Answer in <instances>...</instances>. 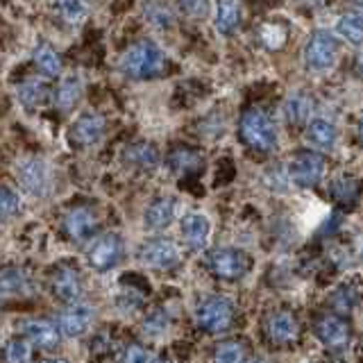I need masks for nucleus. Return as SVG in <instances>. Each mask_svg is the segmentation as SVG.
Wrapping results in <instances>:
<instances>
[{
    "label": "nucleus",
    "instance_id": "obj_12",
    "mask_svg": "<svg viewBox=\"0 0 363 363\" xmlns=\"http://www.w3.org/2000/svg\"><path fill=\"white\" fill-rule=\"evenodd\" d=\"M313 329H315V336L320 338V343H325L332 350H343L352 338L350 325L336 313L334 315H320L315 320Z\"/></svg>",
    "mask_w": 363,
    "mask_h": 363
},
{
    "label": "nucleus",
    "instance_id": "obj_30",
    "mask_svg": "<svg viewBox=\"0 0 363 363\" xmlns=\"http://www.w3.org/2000/svg\"><path fill=\"white\" fill-rule=\"evenodd\" d=\"M332 198L338 202V204H343V207H352L357 200H359V196H361V182L359 179H354V177H347V175H343V177H336L334 182H332Z\"/></svg>",
    "mask_w": 363,
    "mask_h": 363
},
{
    "label": "nucleus",
    "instance_id": "obj_8",
    "mask_svg": "<svg viewBox=\"0 0 363 363\" xmlns=\"http://www.w3.org/2000/svg\"><path fill=\"white\" fill-rule=\"evenodd\" d=\"M86 259L94 270L107 272L123 259V238L118 234H105L89 247Z\"/></svg>",
    "mask_w": 363,
    "mask_h": 363
},
{
    "label": "nucleus",
    "instance_id": "obj_10",
    "mask_svg": "<svg viewBox=\"0 0 363 363\" xmlns=\"http://www.w3.org/2000/svg\"><path fill=\"white\" fill-rule=\"evenodd\" d=\"M139 257L145 266L157 270H170L179 264V250L170 238H152V241H147L141 247Z\"/></svg>",
    "mask_w": 363,
    "mask_h": 363
},
{
    "label": "nucleus",
    "instance_id": "obj_28",
    "mask_svg": "<svg viewBox=\"0 0 363 363\" xmlns=\"http://www.w3.org/2000/svg\"><path fill=\"white\" fill-rule=\"evenodd\" d=\"M336 32L345 41L361 45L363 43V11H345L336 21Z\"/></svg>",
    "mask_w": 363,
    "mask_h": 363
},
{
    "label": "nucleus",
    "instance_id": "obj_13",
    "mask_svg": "<svg viewBox=\"0 0 363 363\" xmlns=\"http://www.w3.org/2000/svg\"><path fill=\"white\" fill-rule=\"evenodd\" d=\"M50 286L57 300H62L66 304H79L82 300V279L73 270V268H60L52 272V279H50Z\"/></svg>",
    "mask_w": 363,
    "mask_h": 363
},
{
    "label": "nucleus",
    "instance_id": "obj_18",
    "mask_svg": "<svg viewBox=\"0 0 363 363\" xmlns=\"http://www.w3.org/2000/svg\"><path fill=\"white\" fill-rule=\"evenodd\" d=\"M21 332L30 343H34L37 347L50 350L60 343V327L48 323V320H26L21 325Z\"/></svg>",
    "mask_w": 363,
    "mask_h": 363
},
{
    "label": "nucleus",
    "instance_id": "obj_3",
    "mask_svg": "<svg viewBox=\"0 0 363 363\" xmlns=\"http://www.w3.org/2000/svg\"><path fill=\"white\" fill-rule=\"evenodd\" d=\"M207 266L218 279L236 281L243 279L252 268V257L236 247H218L207 255Z\"/></svg>",
    "mask_w": 363,
    "mask_h": 363
},
{
    "label": "nucleus",
    "instance_id": "obj_27",
    "mask_svg": "<svg viewBox=\"0 0 363 363\" xmlns=\"http://www.w3.org/2000/svg\"><path fill=\"white\" fill-rule=\"evenodd\" d=\"M306 139L320 150H329L336 143V128L327 118H313L306 128Z\"/></svg>",
    "mask_w": 363,
    "mask_h": 363
},
{
    "label": "nucleus",
    "instance_id": "obj_36",
    "mask_svg": "<svg viewBox=\"0 0 363 363\" xmlns=\"http://www.w3.org/2000/svg\"><path fill=\"white\" fill-rule=\"evenodd\" d=\"M261 41H264L266 48H281L284 43H286V30L277 23H266L264 28H261Z\"/></svg>",
    "mask_w": 363,
    "mask_h": 363
},
{
    "label": "nucleus",
    "instance_id": "obj_33",
    "mask_svg": "<svg viewBox=\"0 0 363 363\" xmlns=\"http://www.w3.org/2000/svg\"><path fill=\"white\" fill-rule=\"evenodd\" d=\"M245 345L238 340H225L213 350V363H243Z\"/></svg>",
    "mask_w": 363,
    "mask_h": 363
},
{
    "label": "nucleus",
    "instance_id": "obj_4",
    "mask_svg": "<svg viewBox=\"0 0 363 363\" xmlns=\"http://www.w3.org/2000/svg\"><path fill=\"white\" fill-rule=\"evenodd\" d=\"M196 320L207 334H223L234 323V304L225 295H211L198 304Z\"/></svg>",
    "mask_w": 363,
    "mask_h": 363
},
{
    "label": "nucleus",
    "instance_id": "obj_23",
    "mask_svg": "<svg viewBox=\"0 0 363 363\" xmlns=\"http://www.w3.org/2000/svg\"><path fill=\"white\" fill-rule=\"evenodd\" d=\"M359 300H361V291L357 284H343V286H338L332 293L329 304H332L336 315H350L354 311V306H359Z\"/></svg>",
    "mask_w": 363,
    "mask_h": 363
},
{
    "label": "nucleus",
    "instance_id": "obj_41",
    "mask_svg": "<svg viewBox=\"0 0 363 363\" xmlns=\"http://www.w3.org/2000/svg\"><path fill=\"white\" fill-rule=\"evenodd\" d=\"M39 363H68L66 359H43V361H39Z\"/></svg>",
    "mask_w": 363,
    "mask_h": 363
},
{
    "label": "nucleus",
    "instance_id": "obj_7",
    "mask_svg": "<svg viewBox=\"0 0 363 363\" xmlns=\"http://www.w3.org/2000/svg\"><path fill=\"white\" fill-rule=\"evenodd\" d=\"M16 177L21 182V186L26 189L30 196L41 198L50 191V168L39 157L23 159L16 168Z\"/></svg>",
    "mask_w": 363,
    "mask_h": 363
},
{
    "label": "nucleus",
    "instance_id": "obj_15",
    "mask_svg": "<svg viewBox=\"0 0 363 363\" xmlns=\"http://www.w3.org/2000/svg\"><path fill=\"white\" fill-rule=\"evenodd\" d=\"M211 223L207 216L202 213H186L182 218V238L191 250H202L209 241Z\"/></svg>",
    "mask_w": 363,
    "mask_h": 363
},
{
    "label": "nucleus",
    "instance_id": "obj_35",
    "mask_svg": "<svg viewBox=\"0 0 363 363\" xmlns=\"http://www.w3.org/2000/svg\"><path fill=\"white\" fill-rule=\"evenodd\" d=\"M21 209V198L16 191H11L9 186H0V220L14 218Z\"/></svg>",
    "mask_w": 363,
    "mask_h": 363
},
{
    "label": "nucleus",
    "instance_id": "obj_6",
    "mask_svg": "<svg viewBox=\"0 0 363 363\" xmlns=\"http://www.w3.org/2000/svg\"><path fill=\"white\" fill-rule=\"evenodd\" d=\"M325 168H327V164L320 152L304 150L300 155H295V159L291 162L289 177L293 184H298L300 189H311L323 179Z\"/></svg>",
    "mask_w": 363,
    "mask_h": 363
},
{
    "label": "nucleus",
    "instance_id": "obj_32",
    "mask_svg": "<svg viewBox=\"0 0 363 363\" xmlns=\"http://www.w3.org/2000/svg\"><path fill=\"white\" fill-rule=\"evenodd\" d=\"M57 11L66 23L77 26L89 14V3L86 0H57Z\"/></svg>",
    "mask_w": 363,
    "mask_h": 363
},
{
    "label": "nucleus",
    "instance_id": "obj_20",
    "mask_svg": "<svg viewBox=\"0 0 363 363\" xmlns=\"http://www.w3.org/2000/svg\"><path fill=\"white\" fill-rule=\"evenodd\" d=\"M82 91H84L82 77L75 75V73L66 75L60 82V86H57V91H55V105H57V109L71 111L77 105V100L82 98Z\"/></svg>",
    "mask_w": 363,
    "mask_h": 363
},
{
    "label": "nucleus",
    "instance_id": "obj_16",
    "mask_svg": "<svg viewBox=\"0 0 363 363\" xmlns=\"http://www.w3.org/2000/svg\"><path fill=\"white\" fill-rule=\"evenodd\" d=\"M175 211H177L175 198H157L155 202H150V207H147L143 213L145 230H150V232L166 230V227L173 223Z\"/></svg>",
    "mask_w": 363,
    "mask_h": 363
},
{
    "label": "nucleus",
    "instance_id": "obj_22",
    "mask_svg": "<svg viewBox=\"0 0 363 363\" xmlns=\"http://www.w3.org/2000/svg\"><path fill=\"white\" fill-rule=\"evenodd\" d=\"M168 168L173 170L175 175L198 173L202 168V157L200 152L191 150V147H175V150L168 155Z\"/></svg>",
    "mask_w": 363,
    "mask_h": 363
},
{
    "label": "nucleus",
    "instance_id": "obj_9",
    "mask_svg": "<svg viewBox=\"0 0 363 363\" xmlns=\"http://www.w3.org/2000/svg\"><path fill=\"white\" fill-rule=\"evenodd\" d=\"M264 332L272 345H293L300 338V325L291 311L279 309L268 313L264 323Z\"/></svg>",
    "mask_w": 363,
    "mask_h": 363
},
{
    "label": "nucleus",
    "instance_id": "obj_21",
    "mask_svg": "<svg viewBox=\"0 0 363 363\" xmlns=\"http://www.w3.org/2000/svg\"><path fill=\"white\" fill-rule=\"evenodd\" d=\"M123 157H125V162H128L130 166L139 168V170H152L159 164V150L152 143H145V141L128 145V147H125Z\"/></svg>",
    "mask_w": 363,
    "mask_h": 363
},
{
    "label": "nucleus",
    "instance_id": "obj_2",
    "mask_svg": "<svg viewBox=\"0 0 363 363\" xmlns=\"http://www.w3.org/2000/svg\"><path fill=\"white\" fill-rule=\"evenodd\" d=\"M241 141L257 152H272L277 147V128L264 109L250 107L238 123Z\"/></svg>",
    "mask_w": 363,
    "mask_h": 363
},
{
    "label": "nucleus",
    "instance_id": "obj_37",
    "mask_svg": "<svg viewBox=\"0 0 363 363\" xmlns=\"http://www.w3.org/2000/svg\"><path fill=\"white\" fill-rule=\"evenodd\" d=\"M150 361H152V354L139 343L128 345L121 354V363H150Z\"/></svg>",
    "mask_w": 363,
    "mask_h": 363
},
{
    "label": "nucleus",
    "instance_id": "obj_17",
    "mask_svg": "<svg viewBox=\"0 0 363 363\" xmlns=\"http://www.w3.org/2000/svg\"><path fill=\"white\" fill-rule=\"evenodd\" d=\"M94 320V311L84 304H71L66 311L60 313V332L66 336H82L86 329L91 327Z\"/></svg>",
    "mask_w": 363,
    "mask_h": 363
},
{
    "label": "nucleus",
    "instance_id": "obj_19",
    "mask_svg": "<svg viewBox=\"0 0 363 363\" xmlns=\"http://www.w3.org/2000/svg\"><path fill=\"white\" fill-rule=\"evenodd\" d=\"M243 9L238 0H216V30L230 37L241 26Z\"/></svg>",
    "mask_w": 363,
    "mask_h": 363
},
{
    "label": "nucleus",
    "instance_id": "obj_24",
    "mask_svg": "<svg viewBox=\"0 0 363 363\" xmlns=\"http://www.w3.org/2000/svg\"><path fill=\"white\" fill-rule=\"evenodd\" d=\"M32 289L28 270L23 268H5L0 270V293L3 295H21Z\"/></svg>",
    "mask_w": 363,
    "mask_h": 363
},
{
    "label": "nucleus",
    "instance_id": "obj_39",
    "mask_svg": "<svg viewBox=\"0 0 363 363\" xmlns=\"http://www.w3.org/2000/svg\"><path fill=\"white\" fill-rule=\"evenodd\" d=\"M166 327H168V318L162 313V311H155L152 315H147V320L143 323V329H145V334H164L166 332Z\"/></svg>",
    "mask_w": 363,
    "mask_h": 363
},
{
    "label": "nucleus",
    "instance_id": "obj_25",
    "mask_svg": "<svg viewBox=\"0 0 363 363\" xmlns=\"http://www.w3.org/2000/svg\"><path fill=\"white\" fill-rule=\"evenodd\" d=\"M18 96V102L23 107L28 109H37L39 105H43L45 100H48L50 96V89L45 82H41V79H28V82H23L16 91Z\"/></svg>",
    "mask_w": 363,
    "mask_h": 363
},
{
    "label": "nucleus",
    "instance_id": "obj_5",
    "mask_svg": "<svg viewBox=\"0 0 363 363\" xmlns=\"http://www.w3.org/2000/svg\"><path fill=\"white\" fill-rule=\"evenodd\" d=\"M338 60V41L332 32L318 30L311 34L309 43L304 48V64L313 73L329 71Z\"/></svg>",
    "mask_w": 363,
    "mask_h": 363
},
{
    "label": "nucleus",
    "instance_id": "obj_42",
    "mask_svg": "<svg viewBox=\"0 0 363 363\" xmlns=\"http://www.w3.org/2000/svg\"><path fill=\"white\" fill-rule=\"evenodd\" d=\"M359 139H361V143H363V118H361V123H359Z\"/></svg>",
    "mask_w": 363,
    "mask_h": 363
},
{
    "label": "nucleus",
    "instance_id": "obj_26",
    "mask_svg": "<svg viewBox=\"0 0 363 363\" xmlns=\"http://www.w3.org/2000/svg\"><path fill=\"white\" fill-rule=\"evenodd\" d=\"M143 14L147 23L157 30H168V28H173V23H175V14L166 0H145Z\"/></svg>",
    "mask_w": 363,
    "mask_h": 363
},
{
    "label": "nucleus",
    "instance_id": "obj_1",
    "mask_svg": "<svg viewBox=\"0 0 363 363\" xmlns=\"http://www.w3.org/2000/svg\"><path fill=\"white\" fill-rule=\"evenodd\" d=\"M121 71L132 79H150L166 71V55L152 41L130 45L121 57Z\"/></svg>",
    "mask_w": 363,
    "mask_h": 363
},
{
    "label": "nucleus",
    "instance_id": "obj_14",
    "mask_svg": "<svg viewBox=\"0 0 363 363\" xmlns=\"http://www.w3.org/2000/svg\"><path fill=\"white\" fill-rule=\"evenodd\" d=\"M98 230V218L89 207H75L66 213L64 218V232L73 241H89Z\"/></svg>",
    "mask_w": 363,
    "mask_h": 363
},
{
    "label": "nucleus",
    "instance_id": "obj_44",
    "mask_svg": "<svg viewBox=\"0 0 363 363\" xmlns=\"http://www.w3.org/2000/svg\"><path fill=\"white\" fill-rule=\"evenodd\" d=\"M352 3H357V5H363V0H352Z\"/></svg>",
    "mask_w": 363,
    "mask_h": 363
},
{
    "label": "nucleus",
    "instance_id": "obj_43",
    "mask_svg": "<svg viewBox=\"0 0 363 363\" xmlns=\"http://www.w3.org/2000/svg\"><path fill=\"white\" fill-rule=\"evenodd\" d=\"M247 363H266L264 359H252V361H247Z\"/></svg>",
    "mask_w": 363,
    "mask_h": 363
},
{
    "label": "nucleus",
    "instance_id": "obj_40",
    "mask_svg": "<svg viewBox=\"0 0 363 363\" xmlns=\"http://www.w3.org/2000/svg\"><path fill=\"white\" fill-rule=\"evenodd\" d=\"M354 71L359 73V75H363V52L357 57V64H354Z\"/></svg>",
    "mask_w": 363,
    "mask_h": 363
},
{
    "label": "nucleus",
    "instance_id": "obj_11",
    "mask_svg": "<svg viewBox=\"0 0 363 363\" xmlns=\"http://www.w3.org/2000/svg\"><path fill=\"white\" fill-rule=\"evenodd\" d=\"M107 130V123L100 113H82L73 125H71V141L79 147H91L102 141Z\"/></svg>",
    "mask_w": 363,
    "mask_h": 363
},
{
    "label": "nucleus",
    "instance_id": "obj_45",
    "mask_svg": "<svg viewBox=\"0 0 363 363\" xmlns=\"http://www.w3.org/2000/svg\"><path fill=\"white\" fill-rule=\"evenodd\" d=\"M155 363H170V361H155Z\"/></svg>",
    "mask_w": 363,
    "mask_h": 363
},
{
    "label": "nucleus",
    "instance_id": "obj_38",
    "mask_svg": "<svg viewBox=\"0 0 363 363\" xmlns=\"http://www.w3.org/2000/svg\"><path fill=\"white\" fill-rule=\"evenodd\" d=\"M177 5L186 16H193V18L204 16V14H207V9H209L207 0H177Z\"/></svg>",
    "mask_w": 363,
    "mask_h": 363
},
{
    "label": "nucleus",
    "instance_id": "obj_34",
    "mask_svg": "<svg viewBox=\"0 0 363 363\" xmlns=\"http://www.w3.org/2000/svg\"><path fill=\"white\" fill-rule=\"evenodd\" d=\"M32 350L26 338H11L3 347V361L5 363H30Z\"/></svg>",
    "mask_w": 363,
    "mask_h": 363
},
{
    "label": "nucleus",
    "instance_id": "obj_29",
    "mask_svg": "<svg viewBox=\"0 0 363 363\" xmlns=\"http://www.w3.org/2000/svg\"><path fill=\"white\" fill-rule=\"evenodd\" d=\"M311 109H313V102L309 96L293 94L286 102H284V118H286L291 125H302L309 121Z\"/></svg>",
    "mask_w": 363,
    "mask_h": 363
},
{
    "label": "nucleus",
    "instance_id": "obj_31",
    "mask_svg": "<svg viewBox=\"0 0 363 363\" xmlns=\"http://www.w3.org/2000/svg\"><path fill=\"white\" fill-rule=\"evenodd\" d=\"M34 64H37L39 71L48 77H55L62 73V60L50 45H41V48H37V52H34Z\"/></svg>",
    "mask_w": 363,
    "mask_h": 363
}]
</instances>
